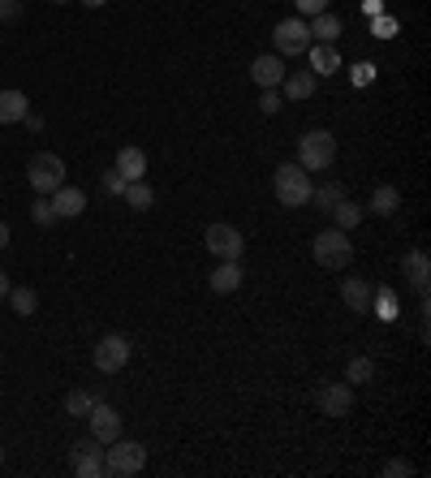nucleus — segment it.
<instances>
[{
	"instance_id": "obj_30",
	"label": "nucleus",
	"mask_w": 431,
	"mask_h": 478,
	"mask_svg": "<svg viewBox=\"0 0 431 478\" xmlns=\"http://www.w3.org/2000/svg\"><path fill=\"white\" fill-rule=\"evenodd\" d=\"M281 108H285V99H281V91H264V96H259V113H264V117H276Z\"/></svg>"
},
{
	"instance_id": "obj_1",
	"label": "nucleus",
	"mask_w": 431,
	"mask_h": 478,
	"mask_svg": "<svg viewBox=\"0 0 431 478\" xmlns=\"http://www.w3.org/2000/svg\"><path fill=\"white\" fill-rule=\"evenodd\" d=\"M311 190H315L311 172L298 164V160H293V164H281L272 172V194H276L281 207H307V203H311Z\"/></svg>"
},
{
	"instance_id": "obj_17",
	"label": "nucleus",
	"mask_w": 431,
	"mask_h": 478,
	"mask_svg": "<svg viewBox=\"0 0 431 478\" xmlns=\"http://www.w3.org/2000/svg\"><path fill=\"white\" fill-rule=\"evenodd\" d=\"M307 30H311V44H336L341 39V18L333 9H324V13L307 18Z\"/></svg>"
},
{
	"instance_id": "obj_28",
	"label": "nucleus",
	"mask_w": 431,
	"mask_h": 478,
	"mask_svg": "<svg viewBox=\"0 0 431 478\" xmlns=\"http://www.w3.org/2000/svg\"><path fill=\"white\" fill-rule=\"evenodd\" d=\"M345 380H350V383H371V380H376V362H371V358H354L350 366H345Z\"/></svg>"
},
{
	"instance_id": "obj_14",
	"label": "nucleus",
	"mask_w": 431,
	"mask_h": 478,
	"mask_svg": "<svg viewBox=\"0 0 431 478\" xmlns=\"http://www.w3.org/2000/svg\"><path fill=\"white\" fill-rule=\"evenodd\" d=\"M250 78H255L264 91H276V87H281V78H285V61H281L276 52H272V56L264 52V56H255V61H250Z\"/></svg>"
},
{
	"instance_id": "obj_18",
	"label": "nucleus",
	"mask_w": 431,
	"mask_h": 478,
	"mask_svg": "<svg viewBox=\"0 0 431 478\" xmlns=\"http://www.w3.org/2000/svg\"><path fill=\"white\" fill-rule=\"evenodd\" d=\"M207 285H212V293H238L241 289V264L238 259H220V267L207 276Z\"/></svg>"
},
{
	"instance_id": "obj_8",
	"label": "nucleus",
	"mask_w": 431,
	"mask_h": 478,
	"mask_svg": "<svg viewBox=\"0 0 431 478\" xmlns=\"http://www.w3.org/2000/svg\"><path fill=\"white\" fill-rule=\"evenodd\" d=\"M70 470L78 478H99V474H104V449H99L96 435L78 440V444L70 449Z\"/></svg>"
},
{
	"instance_id": "obj_23",
	"label": "nucleus",
	"mask_w": 431,
	"mask_h": 478,
	"mask_svg": "<svg viewBox=\"0 0 431 478\" xmlns=\"http://www.w3.org/2000/svg\"><path fill=\"white\" fill-rule=\"evenodd\" d=\"M121 198H125V207H134V212H147V207L156 203V194H151V186H147V181H125Z\"/></svg>"
},
{
	"instance_id": "obj_34",
	"label": "nucleus",
	"mask_w": 431,
	"mask_h": 478,
	"mask_svg": "<svg viewBox=\"0 0 431 478\" xmlns=\"http://www.w3.org/2000/svg\"><path fill=\"white\" fill-rule=\"evenodd\" d=\"M380 474L384 478H410V474H414V465H410V461H388Z\"/></svg>"
},
{
	"instance_id": "obj_16",
	"label": "nucleus",
	"mask_w": 431,
	"mask_h": 478,
	"mask_svg": "<svg viewBox=\"0 0 431 478\" xmlns=\"http://www.w3.org/2000/svg\"><path fill=\"white\" fill-rule=\"evenodd\" d=\"M406 276H410V285L418 289V298L427 302V289H431V264H427V250H410V255H406Z\"/></svg>"
},
{
	"instance_id": "obj_19",
	"label": "nucleus",
	"mask_w": 431,
	"mask_h": 478,
	"mask_svg": "<svg viewBox=\"0 0 431 478\" xmlns=\"http://www.w3.org/2000/svg\"><path fill=\"white\" fill-rule=\"evenodd\" d=\"M307 56H311V73H315V78H328V73L341 70V52H336V44H311V48H307Z\"/></svg>"
},
{
	"instance_id": "obj_25",
	"label": "nucleus",
	"mask_w": 431,
	"mask_h": 478,
	"mask_svg": "<svg viewBox=\"0 0 431 478\" xmlns=\"http://www.w3.org/2000/svg\"><path fill=\"white\" fill-rule=\"evenodd\" d=\"M9 306L22 314V319H30V314L39 311V293H35V289H9Z\"/></svg>"
},
{
	"instance_id": "obj_4",
	"label": "nucleus",
	"mask_w": 431,
	"mask_h": 478,
	"mask_svg": "<svg viewBox=\"0 0 431 478\" xmlns=\"http://www.w3.org/2000/svg\"><path fill=\"white\" fill-rule=\"evenodd\" d=\"M298 164L307 172H324V168L336 164V138L328 130H307L298 138Z\"/></svg>"
},
{
	"instance_id": "obj_2",
	"label": "nucleus",
	"mask_w": 431,
	"mask_h": 478,
	"mask_svg": "<svg viewBox=\"0 0 431 478\" xmlns=\"http://www.w3.org/2000/svg\"><path fill=\"white\" fill-rule=\"evenodd\" d=\"M143 465H147V449L139 440H121L117 435V440L104 449V474L134 478V474H143Z\"/></svg>"
},
{
	"instance_id": "obj_9",
	"label": "nucleus",
	"mask_w": 431,
	"mask_h": 478,
	"mask_svg": "<svg viewBox=\"0 0 431 478\" xmlns=\"http://www.w3.org/2000/svg\"><path fill=\"white\" fill-rule=\"evenodd\" d=\"M203 241H207V250H212L216 259H241V246H246L233 224H212V229L203 233Z\"/></svg>"
},
{
	"instance_id": "obj_33",
	"label": "nucleus",
	"mask_w": 431,
	"mask_h": 478,
	"mask_svg": "<svg viewBox=\"0 0 431 478\" xmlns=\"http://www.w3.org/2000/svg\"><path fill=\"white\" fill-rule=\"evenodd\" d=\"M22 18V0H0V22H18Z\"/></svg>"
},
{
	"instance_id": "obj_36",
	"label": "nucleus",
	"mask_w": 431,
	"mask_h": 478,
	"mask_svg": "<svg viewBox=\"0 0 431 478\" xmlns=\"http://www.w3.org/2000/svg\"><path fill=\"white\" fill-rule=\"evenodd\" d=\"M4 246H9V224L0 220V250H4Z\"/></svg>"
},
{
	"instance_id": "obj_27",
	"label": "nucleus",
	"mask_w": 431,
	"mask_h": 478,
	"mask_svg": "<svg viewBox=\"0 0 431 478\" xmlns=\"http://www.w3.org/2000/svg\"><path fill=\"white\" fill-rule=\"evenodd\" d=\"M30 220H35L39 229H52V224H56V212H52V198H48V194H39V198L30 203Z\"/></svg>"
},
{
	"instance_id": "obj_32",
	"label": "nucleus",
	"mask_w": 431,
	"mask_h": 478,
	"mask_svg": "<svg viewBox=\"0 0 431 478\" xmlns=\"http://www.w3.org/2000/svg\"><path fill=\"white\" fill-rule=\"evenodd\" d=\"M293 9H298V18H315L328 9V0H293Z\"/></svg>"
},
{
	"instance_id": "obj_26",
	"label": "nucleus",
	"mask_w": 431,
	"mask_h": 478,
	"mask_svg": "<svg viewBox=\"0 0 431 478\" xmlns=\"http://www.w3.org/2000/svg\"><path fill=\"white\" fill-rule=\"evenodd\" d=\"M91 406H96V397H91V392H82V388H73L70 397H65V414H73V418H87Z\"/></svg>"
},
{
	"instance_id": "obj_22",
	"label": "nucleus",
	"mask_w": 431,
	"mask_h": 478,
	"mask_svg": "<svg viewBox=\"0 0 431 478\" xmlns=\"http://www.w3.org/2000/svg\"><path fill=\"white\" fill-rule=\"evenodd\" d=\"M397 207H401V190H397V186H376V194H371V212L397 215Z\"/></svg>"
},
{
	"instance_id": "obj_37",
	"label": "nucleus",
	"mask_w": 431,
	"mask_h": 478,
	"mask_svg": "<svg viewBox=\"0 0 431 478\" xmlns=\"http://www.w3.org/2000/svg\"><path fill=\"white\" fill-rule=\"evenodd\" d=\"M82 4H87V9H104L108 0H82Z\"/></svg>"
},
{
	"instance_id": "obj_29",
	"label": "nucleus",
	"mask_w": 431,
	"mask_h": 478,
	"mask_svg": "<svg viewBox=\"0 0 431 478\" xmlns=\"http://www.w3.org/2000/svg\"><path fill=\"white\" fill-rule=\"evenodd\" d=\"M341 198H345V190H341L336 181H328V186L311 190V203H319V212H333V203H341Z\"/></svg>"
},
{
	"instance_id": "obj_24",
	"label": "nucleus",
	"mask_w": 431,
	"mask_h": 478,
	"mask_svg": "<svg viewBox=\"0 0 431 478\" xmlns=\"http://www.w3.org/2000/svg\"><path fill=\"white\" fill-rule=\"evenodd\" d=\"M328 215L336 220V229H345V233H350V229L362 220V207L354 203V198H341V203H333V212H328Z\"/></svg>"
},
{
	"instance_id": "obj_6",
	"label": "nucleus",
	"mask_w": 431,
	"mask_h": 478,
	"mask_svg": "<svg viewBox=\"0 0 431 478\" xmlns=\"http://www.w3.org/2000/svg\"><path fill=\"white\" fill-rule=\"evenodd\" d=\"M272 48L276 56H302L311 48V30H307V18H285L272 30Z\"/></svg>"
},
{
	"instance_id": "obj_11",
	"label": "nucleus",
	"mask_w": 431,
	"mask_h": 478,
	"mask_svg": "<svg viewBox=\"0 0 431 478\" xmlns=\"http://www.w3.org/2000/svg\"><path fill=\"white\" fill-rule=\"evenodd\" d=\"M319 409H324L328 418H345V414L354 409V388H350V383H324V388H319Z\"/></svg>"
},
{
	"instance_id": "obj_5",
	"label": "nucleus",
	"mask_w": 431,
	"mask_h": 478,
	"mask_svg": "<svg viewBox=\"0 0 431 478\" xmlns=\"http://www.w3.org/2000/svg\"><path fill=\"white\" fill-rule=\"evenodd\" d=\"M26 181H30V190L35 194H52L56 186H65V160H61L56 151H39V155H30V164H26Z\"/></svg>"
},
{
	"instance_id": "obj_38",
	"label": "nucleus",
	"mask_w": 431,
	"mask_h": 478,
	"mask_svg": "<svg viewBox=\"0 0 431 478\" xmlns=\"http://www.w3.org/2000/svg\"><path fill=\"white\" fill-rule=\"evenodd\" d=\"M0 461H4V444H0Z\"/></svg>"
},
{
	"instance_id": "obj_20",
	"label": "nucleus",
	"mask_w": 431,
	"mask_h": 478,
	"mask_svg": "<svg viewBox=\"0 0 431 478\" xmlns=\"http://www.w3.org/2000/svg\"><path fill=\"white\" fill-rule=\"evenodd\" d=\"M341 298H345V306L354 314H367L371 311V285L362 281V276H350L345 285H341Z\"/></svg>"
},
{
	"instance_id": "obj_13",
	"label": "nucleus",
	"mask_w": 431,
	"mask_h": 478,
	"mask_svg": "<svg viewBox=\"0 0 431 478\" xmlns=\"http://www.w3.org/2000/svg\"><path fill=\"white\" fill-rule=\"evenodd\" d=\"M48 198H52V212H56V220H73V215L87 212V194L78 190V186H56Z\"/></svg>"
},
{
	"instance_id": "obj_35",
	"label": "nucleus",
	"mask_w": 431,
	"mask_h": 478,
	"mask_svg": "<svg viewBox=\"0 0 431 478\" xmlns=\"http://www.w3.org/2000/svg\"><path fill=\"white\" fill-rule=\"evenodd\" d=\"M9 289H13V281H9V272H0V302L9 298Z\"/></svg>"
},
{
	"instance_id": "obj_7",
	"label": "nucleus",
	"mask_w": 431,
	"mask_h": 478,
	"mask_svg": "<svg viewBox=\"0 0 431 478\" xmlns=\"http://www.w3.org/2000/svg\"><path fill=\"white\" fill-rule=\"evenodd\" d=\"M91 362H96V371H104V375H117L121 366L130 362V336H121V332L99 336Z\"/></svg>"
},
{
	"instance_id": "obj_3",
	"label": "nucleus",
	"mask_w": 431,
	"mask_h": 478,
	"mask_svg": "<svg viewBox=\"0 0 431 478\" xmlns=\"http://www.w3.org/2000/svg\"><path fill=\"white\" fill-rule=\"evenodd\" d=\"M315 264L324 267V272H345V267L354 264V241L345 229H324L319 238H315Z\"/></svg>"
},
{
	"instance_id": "obj_10",
	"label": "nucleus",
	"mask_w": 431,
	"mask_h": 478,
	"mask_svg": "<svg viewBox=\"0 0 431 478\" xmlns=\"http://www.w3.org/2000/svg\"><path fill=\"white\" fill-rule=\"evenodd\" d=\"M87 423H91V435H96L99 444H113L121 435V414L108 401H99V397H96V406H91V414H87Z\"/></svg>"
},
{
	"instance_id": "obj_15",
	"label": "nucleus",
	"mask_w": 431,
	"mask_h": 478,
	"mask_svg": "<svg viewBox=\"0 0 431 478\" xmlns=\"http://www.w3.org/2000/svg\"><path fill=\"white\" fill-rule=\"evenodd\" d=\"M125 177V181H143L147 177V151L143 147H121L117 151V164H113Z\"/></svg>"
},
{
	"instance_id": "obj_31",
	"label": "nucleus",
	"mask_w": 431,
	"mask_h": 478,
	"mask_svg": "<svg viewBox=\"0 0 431 478\" xmlns=\"http://www.w3.org/2000/svg\"><path fill=\"white\" fill-rule=\"evenodd\" d=\"M99 186H104V194H121L125 190V177H121L117 168H108V172L99 177Z\"/></svg>"
},
{
	"instance_id": "obj_12",
	"label": "nucleus",
	"mask_w": 431,
	"mask_h": 478,
	"mask_svg": "<svg viewBox=\"0 0 431 478\" xmlns=\"http://www.w3.org/2000/svg\"><path fill=\"white\" fill-rule=\"evenodd\" d=\"M315 78L311 70H285V78H281V99L285 104H302V99H311L315 96Z\"/></svg>"
},
{
	"instance_id": "obj_21",
	"label": "nucleus",
	"mask_w": 431,
	"mask_h": 478,
	"mask_svg": "<svg viewBox=\"0 0 431 478\" xmlns=\"http://www.w3.org/2000/svg\"><path fill=\"white\" fill-rule=\"evenodd\" d=\"M30 113V99L26 91H0V125H18Z\"/></svg>"
},
{
	"instance_id": "obj_39",
	"label": "nucleus",
	"mask_w": 431,
	"mask_h": 478,
	"mask_svg": "<svg viewBox=\"0 0 431 478\" xmlns=\"http://www.w3.org/2000/svg\"><path fill=\"white\" fill-rule=\"evenodd\" d=\"M56 4H70V0H56Z\"/></svg>"
}]
</instances>
